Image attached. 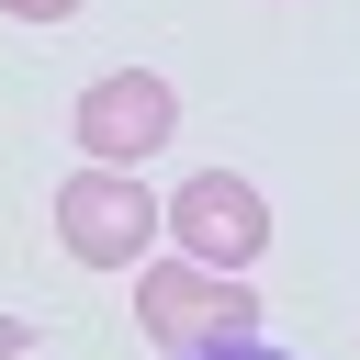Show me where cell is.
Masks as SVG:
<instances>
[{
  "label": "cell",
  "instance_id": "cell-5",
  "mask_svg": "<svg viewBox=\"0 0 360 360\" xmlns=\"http://www.w3.org/2000/svg\"><path fill=\"white\" fill-rule=\"evenodd\" d=\"M0 11H11V22H68L79 0H0Z\"/></svg>",
  "mask_w": 360,
  "mask_h": 360
},
{
  "label": "cell",
  "instance_id": "cell-4",
  "mask_svg": "<svg viewBox=\"0 0 360 360\" xmlns=\"http://www.w3.org/2000/svg\"><path fill=\"white\" fill-rule=\"evenodd\" d=\"M169 124H180V90H169L158 68H112V79L79 90V158H90V169H135V158H158Z\"/></svg>",
  "mask_w": 360,
  "mask_h": 360
},
{
  "label": "cell",
  "instance_id": "cell-1",
  "mask_svg": "<svg viewBox=\"0 0 360 360\" xmlns=\"http://www.w3.org/2000/svg\"><path fill=\"white\" fill-rule=\"evenodd\" d=\"M135 326L169 349V360H202V349H236V338H259V292L236 281V270H146L135 281Z\"/></svg>",
  "mask_w": 360,
  "mask_h": 360
},
{
  "label": "cell",
  "instance_id": "cell-6",
  "mask_svg": "<svg viewBox=\"0 0 360 360\" xmlns=\"http://www.w3.org/2000/svg\"><path fill=\"white\" fill-rule=\"evenodd\" d=\"M202 360H292V349H270V338H236V349H202Z\"/></svg>",
  "mask_w": 360,
  "mask_h": 360
},
{
  "label": "cell",
  "instance_id": "cell-2",
  "mask_svg": "<svg viewBox=\"0 0 360 360\" xmlns=\"http://www.w3.org/2000/svg\"><path fill=\"white\" fill-rule=\"evenodd\" d=\"M158 225H169V202H158L146 180H124V169H90V158H79V180L56 191V236H68V259H90V270H135Z\"/></svg>",
  "mask_w": 360,
  "mask_h": 360
},
{
  "label": "cell",
  "instance_id": "cell-3",
  "mask_svg": "<svg viewBox=\"0 0 360 360\" xmlns=\"http://www.w3.org/2000/svg\"><path fill=\"white\" fill-rule=\"evenodd\" d=\"M169 236H180V259L191 270H259L270 259V202H259V180H236V169H191L180 180V202H169Z\"/></svg>",
  "mask_w": 360,
  "mask_h": 360
}]
</instances>
